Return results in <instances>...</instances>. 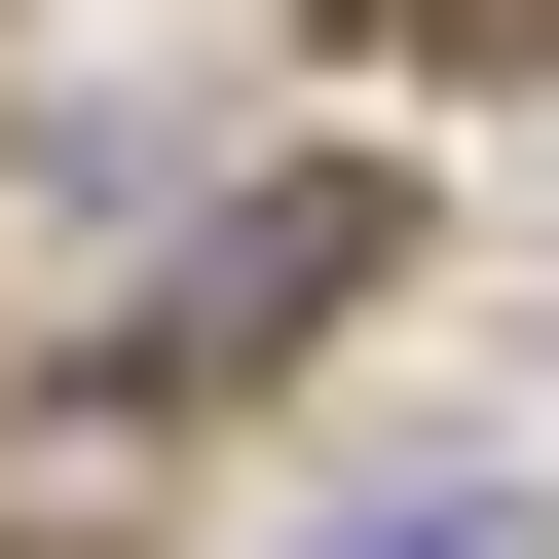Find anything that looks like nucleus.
<instances>
[{
    "label": "nucleus",
    "instance_id": "f257e3e1",
    "mask_svg": "<svg viewBox=\"0 0 559 559\" xmlns=\"http://www.w3.org/2000/svg\"><path fill=\"white\" fill-rule=\"evenodd\" d=\"M336 261H373V187H261V224L187 261V373H224V336H299V299H336Z\"/></svg>",
    "mask_w": 559,
    "mask_h": 559
},
{
    "label": "nucleus",
    "instance_id": "f03ea898",
    "mask_svg": "<svg viewBox=\"0 0 559 559\" xmlns=\"http://www.w3.org/2000/svg\"><path fill=\"white\" fill-rule=\"evenodd\" d=\"M336 559H559V522H522V485H411V522H336Z\"/></svg>",
    "mask_w": 559,
    "mask_h": 559
}]
</instances>
